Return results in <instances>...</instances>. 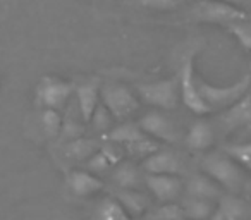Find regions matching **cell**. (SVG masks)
<instances>
[{"label": "cell", "instance_id": "1", "mask_svg": "<svg viewBox=\"0 0 251 220\" xmlns=\"http://www.w3.org/2000/svg\"><path fill=\"white\" fill-rule=\"evenodd\" d=\"M201 169L206 175L213 179L220 188L227 189L230 193H236L244 184L243 167L234 160L232 157L224 153H208L201 160Z\"/></svg>", "mask_w": 251, "mask_h": 220}, {"label": "cell", "instance_id": "2", "mask_svg": "<svg viewBox=\"0 0 251 220\" xmlns=\"http://www.w3.org/2000/svg\"><path fill=\"white\" fill-rule=\"evenodd\" d=\"M189 19L198 23H212V24H229L234 21H246L248 16L237 5L227 4L222 0H201L189 11Z\"/></svg>", "mask_w": 251, "mask_h": 220}, {"label": "cell", "instance_id": "3", "mask_svg": "<svg viewBox=\"0 0 251 220\" xmlns=\"http://www.w3.org/2000/svg\"><path fill=\"white\" fill-rule=\"evenodd\" d=\"M251 86V76L246 74L239 81L229 84V86H215L208 84L205 81L198 79V91L201 98L210 105V108H229L230 105L236 103L239 98H243L248 93Z\"/></svg>", "mask_w": 251, "mask_h": 220}, {"label": "cell", "instance_id": "4", "mask_svg": "<svg viewBox=\"0 0 251 220\" xmlns=\"http://www.w3.org/2000/svg\"><path fill=\"white\" fill-rule=\"evenodd\" d=\"M177 83H179V98H181L182 103H184L193 114L205 116V114L212 112L210 105L203 100L198 91V79H196V76H195L193 53H189V55L182 60Z\"/></svg>", "mask_w": 251, "mask_h": 220}, {"label": "cell", "instance_id": "5", "mask_svg": "<svg viewBox=\"0 0 251 220\" xmlns=\"http://www.w3.org/2000/svg\"><path fill=\"white\" fill-rule=\"evenodd\" d=\"M100 98L114 119H126L140 107L136 95L121 83H107L100 88Z\"/></svg>", "mask_w": 251, "mask_h": 220}, {"label": "cell", "instance_id": "6", "mask_svg": "<svg viewBox=\"0 0 251 220\" xmlns=\"http://www.w3.org/2000/svg\"><path fill=\"white\" fill-rule=\"evenodd\" d=\"M138 95L145 103L151 107L172 110L179 101V83L177 79H160L153 83H141L136 86Z\"/></svg>", "mask_w": 251, "mask_h": 220}, {"label": "cell", "instance_id": "7", "mask_svg": "<svg viewBox=\"0 0 251 220\" xmlns=\"http://www.w3.org/2000/svg\"><path fill=\"white\" fill-rule=\"evenodd\" d=\"M73 91L74 86L71 83H67V81H62L59 77L45 76L40 79L38 86H36V101L43 108L62 110L67 101H69Z\"/></svg>", "mask_w": 251, "mask_h": 220}, {"label": "cell", "instance_id": "8", "mask_svg": "<svg viewBox=\"0 0 251 220\" xmlns=\"http://www.w3.org/2000/svg\"><path fill=\"white\" fill-rule=\"evenodd\" d=\"M138 126L150 138H157V140L167 141V143H174L177 140V129L172 124V121L157 110L145 114L138 122Z\"/></svg>", "mask_w": 251, "mask_h": 220}, {"label": "cell", "instance_id": "9", "mask_svg": "<svg viewBox=\"0 0 251 220\" xmlns=\"http://www.w3.org/2000/svg\"><path fill=\"white\" fill-rule=\"evenodd\" d=\"M148 189L153 193V196L160 201H172L182 191V182L177 175L169 174H148L145 177Z\"/></svg>", "mask_w": 251, "mask_h": 220}, {"label": "cell", "instance_id": "10", "mask_svg": "<svg viewBox=\"0 0 251 220\" xmlns=\"http://www.w3.org/2000/svg\"><path fill=\"white\" fill-rule=\"evenodd\" d=\"M220 121H222L224 127L227 131L251 126V93L250 95L246 93L236 103L230 105L226 112L222 114Z\"/></svg>", "mask_w": 251, "mask_h": 220}, {"label": "cell", "instance_id": "11", "mask_svg": "<svg viewBox=\"0 0 251 220\" xmlns=\"http://www.w3.org/2000/svg\"><path fill=\"white\" fill-rule=\"evenodd\" d=\"M98 105H100V84L97 81H88L76 88V107L84 122H90Z\"/></svg>", "mask_w": 251, "mask_h": 220}, {"label": "cell", "instance_id": "12", "mask_svg": "<svg viewBox=\"0 0 251 220\" xmlns=\"http://www.w3.org/2000/svg\"><path fill=\"white\" fill-rule=\"evenodd\" d=\"M143 169L148 174H169L177 175L182 171V164L172 151H160L148 155L143 160Z\"/></svg>", "mask_w": 251, "mask_h": 220}, {"label": "cell", "instance_id": "13", "mask_svg": "<svg viewBox=\"0 0 251 220\" xmlns=\"http://www.w3.org/2000/svg\"><path fill=\"white\" fill-rule=\"evenodd\" d=\"M67 188L76 196H91L103 189V182L90 171H73L66 177Z\"/></svg>", "mask_w": 251, "mask_h": 220}, {"label": "cell", "instance_id": "14", "mask_svg": "<svg viewBox=\"0 0 251 220\" xmlns=\"http://www.w3.org/2000/svg\"><path fill=\"white\" fill-rule=\"evenodd\" d=\"M250 215L246 203L232 195L220 196L219 208L212 213L210 220H246Z\"/></svg>", "mask_w": 251, "mask_h": 220}, {"label": "cell", "instance_id": "15", "mask_svg": "<svg viewBox=\"0 0 251 220\" xmlns=\"http://www.w3.org/2000/svg\"><path fill=\"white\" fill-rule=\"evenodd\" d=\"M186 193L191 198H201V199H215L222 195V188L213 181L210 175L198 174L193 175L186 184Z\"/></svg>", "mask_w": 251, "mask_h": 220}, {"label": "cell", "instance_id": "16", "mask_svg": "<svg viewBox=\"0 0 251 220\" xmlns=\"http://www.w3.org/2000/svg\"><path fill=\"white\" fill-rule=\"evenodd\" d=\"M213 140H215L213 127L205 121H198L189 127V133L186 136V145L193 151H203L212 147Z\"/></svg>", "mask_w": 251, "mask_h": 220}, {"label": "cell", "instance_id": "17", "mask_svg": "<svg viewBox=\"0 0 251 220\" xmlns=\"http://www.w3.org/2000/svg\"><path fill=\"white\" fill-rule=\"evenodd\" d=\"M115 199L124 206L126 212L129 213L131 217L141 215L148 206V199L141 193L134 191V189L117 188L115 189Z\"/></svg>", "mask_w": 251, "mask_h": 220}, {"label": "cell", "instance_id": "18", "mask_svg": "<svg viewBox=\"0 0 251 220\" xmlns=\"http://www.w3.org/2000/svg\"><path fill=\"white\" fill-rule=\"evenodd\" d=\"M114 182L117 188L122 189H136L141 184L140 169L131 162H122L114 171Z\"/></svg>", "mask_w": 251, "mask_h": 220}, {"label": "cell", "instance_id": "19", "mask_svg": "<svg viewBox=\"0 0 251 220\" xmlns=\"http://www.w3.org/2000/svg\"><path fill=\"white\" fill-rule=\"evenodd\" d=\"M93 220H131V215L115 198H103L95 208Z\"/></svg>", "mask_w": 251, "mask_h": 220}, {"label": "cell", "instance_id": "20", "mask_svg": "<svg viewBox=\"0 0 251 220\" xmlns=\"http://www.w3.org/2000/svg\"><path fill=\"white\" fill-rule=\"evenodd\" d=\"M98 151V143L93 140H88V138H76V140H71L67 143V148H66V155L73 160H77V162H83V160H88L93 153Z\"/></svg>", "mask_w": 251, "mask_h": 220}, {"label": "cell", "instance_id": "21", "mask_svg": "<svg viewBox=\"0 0 251 220\" xmlns=\"http://www.w3.org/2000/svg\"><path fill=\"white\" fill-rule=\"evenodd\" d=\"M182 210H184L186 219L191 220H206L213 213V206L210 199L191 198V196H186L184 203H182Z\"/></svg>", "mask_w": 251, "mask_h": 220}, {"label": "cell", "instance_id": "22", "mask_svg": "<svg viewBox=\"0 0 251 220\" xmlns=\"http://www.w3.org/2000/svg\"><path fill=\"white\" fill-rule=\"evenodd\" d=\"M108 140L112 143H121V145H127L133 143V141L143 140L147 138V134L141 131V127L138 124H121V126L114 127V129L108 131Z\"/></svg>", "mask_w": 251, "mask_h": 220}, {"label": "cell", "instance_id": "23", "mask_svg": "<svg viewBox=\"0 0 251 220\" xmlns=\"http://www.w3.org/2000/svg\"><path fill=\"white\" fill-rule=\"evenodd\" d=\"M62 117H60L59 110L55 108H43L42 116H40V122H42V129L47 138L55 140L62 133Z\"/></svg>", "mask_w": 251, "mask_h": 220}, {"label": "cell", "instance_id": "24", "mask_svg": "<svg viewBox=\"0 0 251 220\" xmlns=\"http://www.w3.org/2000/svg\"><path fill=\"white\" fill-rule=\"evenodd\" d=\"M229 157H232L237 164L243 169L251 172V143H237V145H229L224 148Z\"/></svg>", "mask_w": 251, "mask_h": 220}, {"label": "cell", "instance_id": "25", "mask_svg": "<svg viewBox=\"0 0 251 220\" xmlns=\"http://www.w3.org/2000/svg\"><path fill=\"white\" fill-rule=\"evenodd\" d=\"M124 150H127L131 155H134V157L147 158L148 155L155 153V151L158 150V147L147 136V138H143V140H138V141H133V143L124 145Z\"/></svg>", "mask_w": 251, "mask_h": 220}, {"label": "cell", "instance_id": "26", "mask_svg": "<svg viewBox=\"0 0 251 220\" xmlns=\"http://www.w3.org/2000/svg\"><path fill=\"white\" fill-rule=\"evenodd\" d=\"M112 119H114V116L108 112L107 107H105V105H98L97 110H95L93 116H91L90 122H91V126H93L95 131L103 133V131H110Z\"/></svg>", "mask_w": 251, "mask_h": 220}, {"label": "cell", "instance_id": "27", "mask_svg": "<svg viewBox=\"0 0 251 220\" xmlns=\"http://www.w3.org/2000/svg\"><path fill=\"white\" fill-rule=\"evenodd\" d=\"M227 29L239 40V43L244 49L251 50V26L243 24V21H234L227 24Z\"/></svg>", "mask_w": 251, "mask_h": 220}, {"label": "cell", "instance_id": "28", "mask_svg": "<svg viewBox=\"0 0 251 220\" xmlns=\"http://www.w3.org/2000/svg\"><path fill=\"white\" fill-rule=\"evenodd\" d=\"M186 0H138V4L153 11H174L181 7Z\"/></svg>", "mask_w": 251, "mask_h": 220}, {"label": "cell", "instance_id": "29", "mask_svg": "<svg viewBox=\"0 0 251 220\" xmlns=\"http://www.w3.org/2000/svg\"><path fill=\"white\" fill-rule=\"evenodd\" d=\"M112 165H114L112 160L101 150H98L97 153H93L86 160V167L90 172H103V171H107V169H110Z\"/></svg>", "mask_w": 251, "mask_h": 220}, {"label": "cell", "instance_id": "30", "mask_svg": "<svg viewBox=\"0 0 251 220\" xmlns=\"http://www.w3.org/2000/svg\"><path fill=\"white\" fill-rule=\"evenodd\" d=\"M184 210L177 205H165L157 212V220H184Z\"/></svg>", "mask_w": 251, "mask_h": 220}, {"label": "cell", "instance_id": "31", "mask_svg": "<svg viewBox=\"0 0 251 220\" xmlns=\"http://www.w3.org/2000/svg\"><path fill=\"white\" fill-rule=\"evenodd\" d=\"M222 2H227V4H232V5H237V7H239V5H243L244 2H248V0H222Z\"/></svg>", "mask_w": 251, "mask_h": 220}, {"label": "cell", "instance_id": "32", "mask_svg": "<svg viewBox=\"0 0 251 220\" xmlns=\"http://www.w3.org/2000/svg\"><path fill=\"white\" fill-rule=\"evenodd\" d=\"M250 76H251V67H250Z\"/></svg>", "mask_w": 251, "mask_h": 220}]
</instances>
